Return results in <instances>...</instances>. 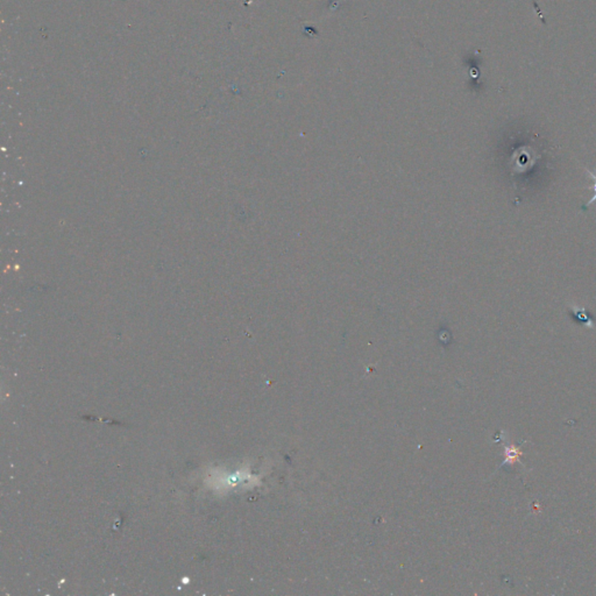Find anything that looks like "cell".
<instances>
[{
    "mask_svg": "<svg viewBox=\"0 0 596 596\" xmlns=\"http://www.w3.org/2000/svg\"><path fill=\"white\" fill-rule=\"evenodd\" d=\"M542 149H536L532 146L524 144L522 147L515 149L511 155V175L514 177V187L517 190L519 185L526 183L529 181L534 168L538 167V162L542 160ZM522 189V187H521Z\"/></svg>",
    "mask_w": 596,
    "mask_h": 596,
    "instance_id": "6da1fadb",
    "label": "cell"
},
{
    "mask_svg": "<svg viewBox=\"0 0 596 596\" xmlns=\"http://www.w3.org/2000/svg\"><path fill=\"white\" fill-rule=\"evenodd\" d=\"M571 313H572L573 318L578 320L579 323L584 324V325L588 326V328H593V326H594V320H593V317L591 316L589 312L587 311L586 309L582 308V307H578V305L571 307Z\"/></svg>",
    "mask_w": 596,
    "mask_h": 596,
    "instance_id": "7a4b0ae2",
    "label": "cell"
},
{
    "mask_svg": "<svg viewBox=\"0 0 596 596\" xmlns=\"http://www.w3.org/2000/svg\"><path fill=\"white\" fill-rule=\"evenodd\" d=\"M586 172H588V175L591 176V177H592L593 185H592V187H591V190H592L593 192H594V195H593V197H592V198H591V200H588V202H587V203L584 204V207H581V209H582V210H584V211L586 210V209H588V207H591V205H592L593 203H595V202H596V174H594V172H591V170H589V169H586Z\"/></svg>",
    "mask_w": 596,
    "mask_h": 596,
    "instance_id": "3957f363",
    "label": "cell"
}]
</instances>
